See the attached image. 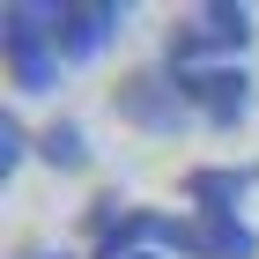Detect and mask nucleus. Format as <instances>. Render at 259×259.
Returning <instances> with one entry per match:
<instances>
[{"mask_svg":"<svg viewBox=\"0 0 259 259\" xmlns=\"http://www.w3.org/2000/svg\"><path fill=\"white\" fill-rule=\"evenodd\" d=\"M170 74H178L185 111H193L200 126H215V134H230V126L252 111V74H244V67H170Z\"/></svg>","mask_w":259,"mask_h":259,"instance_id":"20e7f679","label":"nucleus"},{"mask_svg":"<svg viewBox=\"0 0 259 259\" xmlns=\"http://www.w3.org/2000/svg\"><path fill=\"white\" fill-rule=\"evenodd\" d=\"M0 60H8V81L22 97H45L60 81V37H52V0H8L0 8Z\"/></svg>","mask_w":259,"mask_h":259,"instance_id":"f257e3e1","label":"nucleus"},{"mask_svg":"<svg viewBox=\"0 0 259 259\" xmlns=\"http://www.w3.org/2000/svg\"><path fill=\"white\" fill-rule=\"evenodd\" d=\"M259 185V163H200V170H185V200H193V215H237L244 193Z\"/></svg>","mask_w":259,"mask_h":259,"instance_id":"423d86ee","label":"nucleus"},{"mask_svg":"<svg viewBox=\"0 0 259 259\" xmlns=\"http://www.w3.org/2000/svg\"><path fill=\"white\" fill-rule=\"evenodd\" d=\"M111 111H119L126 126H141V134H185V126H193L170 67H134V74L111 89Z\"/></svg>","mask_w":259,"mask_h":259,"instance_id":"7ed1b4c3","label":"nucleus"},{"mask_svg":"<svg viewBox=\"0 0 259 259\" xmlns=\"http://www.w3.org/2000/svg\"><path fill=\"white\" fill-rule=\"evenodd\" d=\"M134 259H148V252H134Z\"/></svg>","mask_w":259,"mask_h":259,"instance_id":"9d476101","label":"nucleus"},{"mask_svg":"<svg viewBox=\"0 0 259 259\" xmlns=\"http://www.w3.org/2000/svg\"><path fill=\"white\" fill-rule=\"evenodd\" d=\"M22 156H37V141L22 134V119H15V111H0V185L22 170Z\"/></svg>","mask_w":259,"mask_h":259,"instance_id":"6e6552de","label":"nucleus"},{"mask_svg":"<svg viewBox=\"0 0 259 259\" xmlns=\"http://www.w3.org/2000/svg\"><path fill=\"white\" fill-rule=\"evenodd\" d=\"M37 163H52V170H89V134H81L74 119H52L37 134Z\"/></svg>","mask_w":259,"mask_h":259,"instance_id":"0eeeda50","label":"nucleus"},{"mask_svg":"<svg viewBox=\"0 0 259 259\" xmlns=\"http://www.w3.org/2000/svg\"><path fill=\"white\" fill-rule=\"evenodd\" d=\"M15 259H67V252H52V244H22Z\"/></svg>","mask_w":259,"mask_h":259,"instance_id":"1a4fd4ad","label":"nucleus"},{"mask_svg":"<svg viewBox=\"0 0 259 259\" xmlns=\"http://www.w3.org/2000/svg\"><path fill=\"white\" fill-rule=\"evenodd\" d=\"M126 30V8L119 0H52V37H60V60H97L104 45Z\"/></svg>","mask_w":259,"mask_h":259,"instance_id":"39448f33","label":"nucleus"},{"mask_svg":"<svg viewBox=\"0 0 259 259\" xmlns=\"http://www.w3.org/2000/svg\"><path fill=\"white\" fill-rule=\"evenodd\" d=\"M244 45H252V8L244 0H207L185 22H170L163 67H237Z\"/></svg>","mask_w":259,"mask_h":259,"instance_id":"f03ea898","label":"nucleus"}]
</instances>
